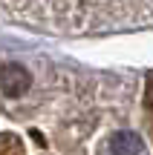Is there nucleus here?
Segmentation results:
<instances>
[{
	"mask_svg": "<svg viewBox=\"0 0 153 155\" xmlns=\"http://www.w3.org/2000/svg\"><path fill=\"white\" fill-rule=\"evenodd\" d=\"M29 89V72L20 63H6L3 66V95L6 98H20Z\"/></svg>",
	"mask_w": 153,
	"mask_h": 155,
	"instance_id": "1",
	"label": "nucleus"
}]
</instances>
